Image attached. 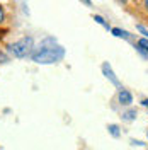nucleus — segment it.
<instances>
[{"label": "nucleus", "mask_w": 148, "mask_h": 150, "mask_svg": "<svg viewBox=\"0 0 148 150\" xmlns=\"http://www.w3.org/2000/svg\"><path fill=\"white\" fill-rule=\"evenodd\" d=\"M32 48H34V39L31 36H26V38H20L17 41H14L12 45H9L7 51L12 56H16V58H26L27 55H31Z\"/></svg>", "instance_id": "2"}, {"label": "nucleus", "mask_w": 148, "mask_h": 150, "mask_svg": "<svg viewBox=\"0 0 148 150\" xmlns=\"http://www.w3.org/2000/svg\"><path fill=\"white\" fill-rule=\"evenodd\" d=\"M136 46H138V50L141 51V53L148 55V38H143V39H140L138 43H136Z\"/></svg>", "instance_id": "5"}, {"label": "nucleus", "mask_w": 148, "mask_h": 150, "mask_svg": "<svg viewBox=\"0 0 148 150\" xmlns=\"http://www.w3.org/2000/svg\"><path fill=\"white\" fill-rule=\"evenodd\" d=\"M145 2V7H148V0H143Z\"/></svg>", "instance_id": "15"}, {"label": "nucleus", "mask_w": 148, "mask_h": 150, "mask_svg": "<svg viewBox=\"0 0 148 150\" xmlns=\"http://www.w3.org/2000/svg\"><path fill=\"white\" fill-rule=\"evenodd\" d=\"M65 56V50L56 43L53 38H46L43 39L36 48H32L31 51V58L32 62H36L39 65H51V63H58L61 62Z\"/></svg>", "instance_id": "1"}, {"label": "nucleus", "mask_w": 148, "mask_h": 150, "mask_svg": "<svg viewBox=\"0 0 148 150\" xmlns=\"http://www.w3.org/2000/svg\"><path fill=\"white\" fill-rule=\"evenodd\" d=\"M94 21L97 22V24H101V26H104V28H107L109 29V24L104 21V17H101V16H94Z\"/></svg>", "instance_id": "9"}, {"label": "nucleus", "mask_w": 148, "mask_h": 150, "mask_svg": "<svg viewBox=\"0 0 148 150\" xmlns=\"http://www.w3.org/2000/svg\"><path fill=\"white\" fill-rule=\"evenodd\" d=\"M136 29H138V31H140V33H141V34H143L145 38H148V29L145 28V26H141V24H138V26H136Z\"/></svg>", "instance_id": "10"}, {"label": "nucleus", "mask_w": 148, "mask_h": 150, "mask_svg": "<svg viewBox=\"0 0 148 150\" xmlns=\"http://www.w3.org/2000/svg\"><path fill=\"white\" fill-rule=\"evenodd\" d=\"M118 101H119V104H123V106H131V103H133V96H131L130 91H126V89L121 87L119 92H118Z\"/></svg>", "instance_id": "4"}, {"label": "nucleus", "mask_w": 148, "mask_h": 150, "mask_svg": "<svg viewBox=\"0 0 148 150\" xmlns=\"http://www.w3.org/2000/svg\"><path fill=\"white\" fill-rule=\"evenodd\" d=\"M83 4H85V5H90V4H92V2H90V0H82Z\"/></svg>", "instance_id": "14"}, {"label": "nucleus", "mask_w": 148, "mask_h": 150, "mask_svg": "<svg viewBox=\"0 0 148 150\" xmlns=\"http://www.w3.org/2000/svg\"><path fill=\"white\" fill-rule=\"evenodd\" d=\"M4 21V10H2V7H0V22Z\"/></svg>", "instance_id": "13"}, {"label": "nucleus", "mask_w": 148, "mask_h": 150, "mask_svg": "<svg viewBox=\"0 0 148 150\" xmlns=\"http://www.w3.org/2000/svg\"><path fill=\"white\" fill-rule=\"evenodd\" d=\"M124 2H126V0H124Z\"/></svg>", "instance_id": "16"}, {"label": "nucleus", "mask_w": 148, "mask_h": 150, "mask_svg": "<svg viewBox=\"0 0 148 150\" xmlns=\"http://www.w3.org/2000/svg\"><path fill=\"white\" fill-rule=\"evenodd\" d=\"M147 135H148V133H147Z\"/></svg>", "instance_id": "17"}, {"label": "nucleus", "mask_w": 148, "mask_h": 150, "mask_svg": "<svg viewBox=\"0 0 148 150\" xmlns=\"http://www.w3.org/2000/svg\"><path fill=\"white\" fill-rule=\"evenodd\" d=\"M136 116H138L136 109H130V111L123 112V120L124 121H133V120H136Z\"/></svg>", "instance_id": "6"}, {"label": "nucleus", "mask_w": 148, "mask_h": 150, "mask_svg": "<svg viewBox=\"0 0 148 150\" xmlns=\"http://www.w3.org/2000/svg\"><path fill=\"white\" fill-rule=\"evenodd\" d=\"M102 74L106 75V77H107V79H109V80H111L112 84H114L116 87H118V89H121V84H119V80H118V77L114 75V72H112L111 65H109L107 62H106V63H102Z\"/></svg>", "instance_id": "3"}, {"label": "nucleus", "mask_w": 148, "mask_h": 150, "mask_svg": "<svg viewBox=\"0 0 148 150\" xmlns=\"http://www.w3.org/2000/svg\"><path fill=\"white\" fill-rule=\"evenodd\" d=\"M107 130H109V133H111L114 138H119L121 137V131H119V126H118V125H109Z\"/></svg>", "instance_id": "7"}, {"label": "nucleus", "mask_w": 148, "mask_h": 150, "mask_svg": "<svg viewBox=\"0 0 148 150\" xmlns=\"http://www.w3.org/2000/svg\"><path fill=\"white\" fill-rule=\"evenodd\" d=\"M141 104H143V106L148 109V99H143V101H141Z\"/></svg>", "instance_id": "12"}, {"label": "nucleus", "mask_w": 148, "mask_h": 150, "mask_svg": "<svg viewBox=\"0 0 148 150\" xmlns=\"http://www.w3.org/2000/svg\"><path fill=\"white\" fill-rule=\"evenodd\" d=\"M111 31H112V34H114V36H116V38H124V39H128V38H130V34H128L126 31H123V29L112 28Z\"/></svg>", "instance_id": "8"}, {"label": "nucleus", "mask_w": 148, "mask_h": 150, "mask_svg": "<svg viewBox=\"0 0 148 150\" xmlns=\"http://www.w3.org/2000/svg\"><path fill=\"white\" fill-rule=\"evenodd\" d=\"M131 145H138V147H145V143L140 140H131Z\"/></svg>", "instance_id": "11"}]
</instances>
